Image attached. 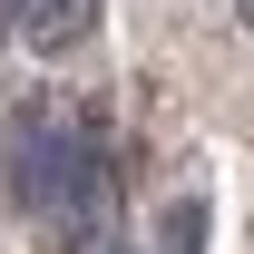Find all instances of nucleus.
<instances>
[{
	"instance_id": "1",
	"label": "nucleus",
	"mask_w": 254,
	"mask_h": 254,
	"mask_svg": "<svg viewBox=\"0 0 254 254\" xmlns=\"http://www.w3.org/2000/svg\"><path fill=\"white\" fill-rule=\"evenodd\" d=\"M10 186H20V215L39 225V245L88 254L98 215H108V147L68 108H30L20 118V147H10Z\"/></svg>"
},
{
	"instance_id": "2",
	"label": "nucleus",
	"mask_w": 254,
	"mask_h": 254,
	"mask_svg": "<svg viewBox=\"0 0 254 254\" xmlns=\"http://www.w3.org/2000/svg\"><path fill=\"white\" fill-rule=\"evenodd\" d=\"M0 30L20 49H39V59H68V49H88L98 0H0Z\"/></svg>"
},
{
	"instance_id": "3",
	"label": "nucleus",
	"mask_w": 254,
	"mask_h": 254,
	"mask_svg": "<svg viewBox=\"0 0 254 254\" xmlns=\"http://www.w3.org/2000/svg\"><path fill=\"white\" fill-rule=\"evenodd\" d=\"M157 245H166V254H205V195H176V205H166Z\"/></svg>"
},
{
	"instance_id": "4",
	"label": "nucleus",
	"mask_w": 254,
	"mask_h": 254,
	"mask_svg": "<svg viewBox=\"0 0 254 254\" xmlns=\"http://www.w3.org/2000/svg\"><path fill=\"white\" fill-rule=\"evenodd\" d=\"M235 20H245V30H254V0H235Z\"/></svg>"
},
{
	"instance_id": "5",
	"label": "nucleus",
	"mask_w": 254,
	"mask_h": 254,
	"mask_svg": "<svg viewBox=\"0 0 254 254\" xmlns=\"http://www.w3.org/2000/svg\"><path fill=\"white\" fill-rule=\"evenodd\" d=\"M108 254H127V245H108Z\"/></svg>"
}]
</instances>
